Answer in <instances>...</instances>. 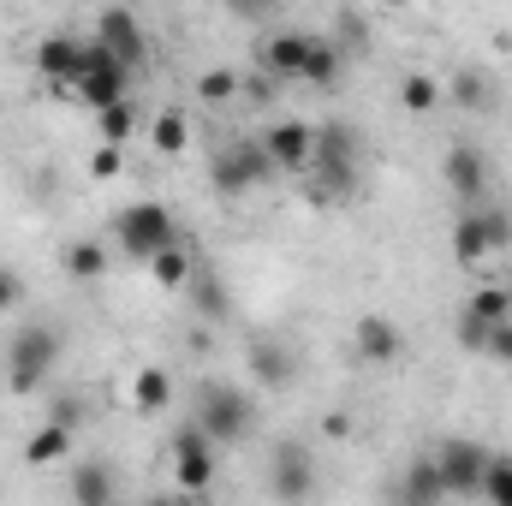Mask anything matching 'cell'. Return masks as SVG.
Segmentation results:
<instances>
[{"mask_svg":"<svg viewBox=\"0 0 512 506\" xmlns=\"http://www.w3.org/2000/svg\"><path fill=\"white\" fill-rule=\"evenodd\" d=\"M215 441L203 435V423L191 417V423H179L173 429V447H167V459H173V483L185 489V495H209L215 489Z\"/></svg>","mask_w":512,"mask_h":506,"instance_id":"cell-7","label":"cell"},{"mask_svg":"<svg viewBox=\"0 0 512 506\" xmlns=\"http://www.w3.org/2000/svg\"><path fill=\"white\" fill-rule=\"evenodd\" d=\"M60 268H66L72 280H102V274L114 268V251H108L102 239H72V245L60 251Z\"/></svg>","mask_w":512,"mask_h":506,"instance_id":"cell-23","label":"cell"},{"mask_svg":"<svg viewBox=\"0 0 512 506\" xmlns=\"http://www.w3.org/2000/svg\"><path fill=\"white\" fill-rule=\"evenodd\" d=\"M304 173L316 179L322 197H352V185H358V137H352L346 120L316 126V155H310Z\"/></svg>","mask_w":512,"mask_h":506,"instance_id":"cell-3","label":"cell"},{"mask_svg":"<svg viewBox=\"0 0 512 506\" xmlns=\"http://www.w3.org/2000/svg\"><path fill=\"white\" fill-rule=\"evenodd\" d=\"M429 459H435L447 495H483V471H489V447H483V441H471V435H447Z\"/></svg>","mask_w":512,"mask_h":506,"instance_id":"cell-8","label":"cell"},{"mask_svg":"<svg viewBox=\"0 0 512 506\" xmlns=\"http://www.w3.org/2000/svg\"><path fill=\"white\" fill-rule=\"evenodd\" d=\"M24 298H30V286H24V274L0 262V316H12V310H18Z\"/></svg>","mask_w":512,"mask_h":506,"instance_id":"cell-33","label":"cell"},{"mask_svg":"<svg viewBox=\"0 0 512 506\" xmlns=\"http://www.w3.org/2000/svg\"><path fill=\"white\" fill-rule=\"evenodd\" d=\"M90 173H96V179H114V173H120V143H102V149L90 155Z\"/></svg>","mask_w":512,"mask_h":506,"instance_id":"cell-34","label":"cell"},{"mask_svg":"<svg viewBox=\"0 0 512 506\" xmlns=\"http://www.w3.org/2000/svg\"><path fill=\"white\" fill-rule=\"evenodd\" d=\"M245 358H251L256 387H292V376H298V352L286 340H274V334H251Z\"/></svg>","mask_w":512,"mask_h":506,"instance_id":"cell-18","label":"cell"},{"mask_svg":"<svg viewBox=\"0 0 512 506\" xmlns=\"http://www.w3.org/2000/svg\"><path fill=\"white\" fill-rule=\"evenodd\" d=\"M90 60H96V42L72 36V30H54V36L36 42V72H42L54 90H72V84L90 72Z\"/></svg>","mask_w":512,"mask_h":506,"instance_id":"cell-9","label":"cell"},{"mask_svg":"<svg viewBox=\"0 0 512 506\" xmlns=\"http://www.w3.org/2000/svg\"><path fill=\"white\" fill-rule=\"evenodd\" d=\"M149 137H155V155H185V143H191V120H185L179 108H167V114L149 126Z\"/></svg>","mask_w":512,"mask_h":506,"instance_id":"cell-28","label":"cell"},{"mask_svg":"<svg viewBox=\"0 0 512 506\" xmlns=\"http://www.w3.org/2000/svg\"><path fill=\"white\" fill-rule=\"evenodd\" d=\"M227 6H233L239 18H251V24H268V18H274V0H227Z\"/></svg>","mask_w":512,"mask_h":506,"instance_id":"cell-35","label":"cell"},{"mask_svg":"<svg viewBox=\"0 0 512 506\" xmlns=\"http://www.w3.org/2000/svg\"><path fill=\"white\" fill-rule=\"evenodd\" d=\"M30 471H48V465H60V459H72V423H60V417H48L30 441H24V453H18Z\"/></svg>","mask_w":512,"mask_h":506,"instance_id":"cell-22","label":"cell"},{"mask_svg":"<svg viewBox=\"0 0 512 506\" xmlns=\"http://www.w3.org/2000/svg\"><path fill=\"white\" fill-rule=\"evenodd\" d=\"M393 6H405V0H393Z\"/></svg>","mask_w":512,"mask_h":506,"instance_id":"cell-38","label":"cell"},{"mask_svg":"<svg viewBox=\"0 0 512 506\" xmlns=\"http://www.w3.org/2000/svg\"><path fill=\"white\" fill-rule=\"evenodd\" d=\"M507 316H512L507 286H477V292L465 298V310H459V346H465V352H483V334H489L495 322H507Z\"/></svg>","mask_w":512,"mask_h":506,"instance_id":"cell-11","label":"cell"},{"mask_svg":"<svg viewBox=\"0 0 512 506\" xmlns=\"http://www.w3.org/2000/svg\"><path fill=\"white\" fill-rule=\"evenodd\" d=\"M239 90H245L251 102H268V96H274V84H268V72H251V78H239Z\"/></svg>","mask_w":512,"mask_h":506,"instance_id":"cell-36","label":"cell"},{"mask_svg":"<svg viewBox=\"0 0 512 506\" xmlns=\"http://www.w3.org/2000/svg\"><path fill=\"white\" fill-rule=\"evenodd\" d=\"M96 120H102V143H126L137 131V108H131V96H120V102L96 108Z\"/></svg>","mask_w":512,"mask_h":506,"instance_id":"cell-29","label":"cell"},{"mask_svg":"<svg viewBox=\"0 0 512 506\" xmlns=\"http://www.w3.org/2000/svg\"><path fill=\"white\" fill-rule=\"evenodd\" d=\"M483 501L512 506V453H489V471H483Z\"/></svg>","mask_w":512,"mask_h":506,"instance_id":"cell-30","label":"cell"},{"mask_svg":"<svg viewBox=\"0 0 512 506\" xmlns=\"http://www.w3.org/2000/svg\"><path fill=\"white\" fill-rule=\"evenodd\" d=\"M399 501H405V506L447 501V489H441V471H435V459H411V471H405V483H399Z\"/></svg>","mask_w":512,"mask_h":506,"instance_id":"cell-26","label":"cell"},{"mask_svg":"<svg viewBox=\"0 0 512 506\" xmlns=\"http://www.w3.org/2000/svg\"><path fill=\"white\" fill-rule=\"evenodd\" d=\"M262 149H268V161H274L280 173H304L310 155H316V126H304V120H274V126L262 131Z\"/></svg>","mask_w":512,"mask_h":506,"instance_id":"cell-16","label":"cell"},{"mask_svg":"<svg viewBox=\"0 0 512 506\" xmlns=\"http://www.w3.org/2000/svg\"><path fill=\"white\" fill-rule=\"evenodd\" d=\"M280 167L268 161V149H262V137H239V143H227L215 161H209V179H215V191L221 197H245L256 185H268Z\"/></svg>","mask_w":512,"mask_h":506,"instance_id":"cell-6","label":"cell"},{"mask_svg":"<svg viewBox=\"0 0 512 506\" xmlns=\"http://www.w3.org/2000/svg\"><path fill=\"white\" fill-rule=\"evenodd\" d=\"M483 358H489V364H501V370H512V316H507V322H495V328L483 334Z\"/></svg>","mask_w":512,"mask_h":506,"instance_id":"cell-32","label":"cell"},{"mask_svg":"<svg viewBox=\"0 0 512 506\" xmlns=\"http://www.w3.org/2000/svg\"><path fill=\"white\" fill-rule=\"evenodd\" d=\"M60 352H66L60 328H48V322H18V334L6 340V381H12V393H36L42 381L54 376Z\"/></svg>","mask_w":512,"mask_h":506,"instance_id":"cell-1","label":"cell"},{"mask_svg":"<svg viewBox=\"0 0 512 506\" xmlns=\"http://www.w3.org/2000/svg\"><path fill=\"white\" fill-rule=\"evenodd\" d=\"M149 274H155L161 286H191V274H197V256L173 239V245H161V251L149 256Z\"/></svg>","mask_w":512,"mask_h":506,"instance_id":"cell-27","label":"cell"},{"mask_svg":"<svg viewBox=\"0 0 512 506\" xmlns=\"http://www.w3.org/2000/svg\"><path fill=\"white\" fill-rule=\"evenodd\" d=\"M72 90L84 96V108H108V102L131 96V66H126V60H114V54L96 42V60H90V72H84Z\"/></svg>","mask_w":512,"mask_h":506,"instance_id":"cell-14","label":"cell"},{"mask_svg":"<svg viewBox=\"0 0 512 506\" xmlns=\"http://www.w3.org/2000/svg\"><path fill=\"white\" fill-rule=\"evenodd\" d=\"M197 423H203V435L215 441V447H239L245 435L256 429V405L245 387H233V381H203L197 387V411H191Z\"/></svg>","mask_w":512,"mask_h":506,"instance_id":"cell-2","label":"cell"},{"mask_svg":"<svg viewBox=\"0 0 512 506\" xmlns=\"http://www.w3.org/2000/svg\"><path fill=\"white\" fill-rule=\"evenodd\" d=\"M393 102H399L405 114H435V108L447 102V90H441V78H435V72H405V78H399V90H393Z\"/></svg>","mask_w":512,"mask_h":506,"instance_id":"cell-24","label":"cell"},{"mask_svg":"<svg viewBox=\"0 0 512 506\" xmlns=\"http://www.w3.org/2000/svg\"><path fill=\"white\" fill-rule=\"evenodd\" d=\"M441 179H447V191H453L459 203H483V191H489V155H483L477 143H447Z\"/></svg>","mask_w":512,"mask_h":506,"instance_id":"cell-12","label":"cell"},{"mask_svg":"<svg viewBox=\"0 0 512 506\" xmlns=\"http://www.w3.org/2000/svg\"><path fill=\"white\" fill-rule=\"evenodd\" d=\"M197 96H203V102H227V96H239V72H233V66H209V72L197 78Z\"/></svg>","mask_w":512,"mask_h":506,"instance_id":"cell-31","label":"cell"},{"mask_svg":"<svg viewBox=\"0 0 512 506\" xmlns=\"http://www.w3.org/2000/svg\"><path fill=\"white\" fill-rule=\"evenodd\" d=\"M173 239H179V227H173V209L167 203H126L114 215V245L131 262H149V256L161 251V245H173Z\"/></svg>","mask_w":512,"mask_h":506,"instance_id":"cell-4","label":"cell"},{"mask_svg":"<svg viewBox=\"0 0 512 506\" xmlns=\"http://www.w3.org/2000/svg\"><path fill=\"white\" fill-rule=\"evenodd\" d=\"M131 405H137L143 417L167 411V405H173V376H167L161 364H143V370H137V381H131Z\"/></svg>","mask_w":512,"mask_h":506,"instance_id":"cell-25","label":"cell"},{"mask_svg":"<svg viewBox=\"0 0 512 506\" xmlns=\"http://www.w3.org/2000/svg\"><path fill=\"white\" fill-rule=\"evenodd\" d=\"M352 358L370 364V370H393V364L405 358V334H399V322L382 316V310L358 316V322H352Z\"/></svg>","mask_w":512,"mask_h":506,"instance_id":"cell-10","label":"cell"},{"mask_svg":"<svg viewBox=\"0 0 512 506\" xmlns=\"http://www.w3.org/2000/svg\"><path fill=\"white\" fill-rule=\"evenodd\" d=\"M268 489H274L280 501L316 495V465H310V453H304L298 441H280V447H274V459H268Z\"/></svg>","mask_w":512,"mask_h":506,"instance_id":"cell-15","label":"cell"},{"mask_svg":"<svg viewBox=\"0 0 512 506\" xmlns=\"http://www.w3.org/2000/svg\"><path fill=\"white\" fill-rule=\"evenodd\" d=\"M78 411H84L78 399H60V405H54V417H60V423H72V429H78Z\"/></svg>","mask_w":512,"mask_h":506,"instance_id":"cell-37","label":"cell"},{"mask_svg":"<svg viewBox=\"0 0 512 506\" xmlns=\"http://www.w3.org/2000/svg\"><path fill=\"white\" fill-rule=\"evenodd\" d=\"M441 90H447V102L465 108V114H489V108H495V78H489L483 66H459Z\"/></svg>","mask_w":512,"mask_h":506,"instance_id":"cell-21","label":"cell"},{"mask_svg":"<svg viewBox=\"0 0 512 506\" xmlns=\"http://www.w3.org/2000/svg\"><path fill=\"white\" fill-rule=\"evenodd\" d=\"M310 36L316 30H268L262 48H256V66L268 78H298L304 72V54H310Z\"/></svg>","mask_w":512,"mask_h":506,"instance_id":"cell-17","label":"cell"},{"mask_svg":"<svg viewBox=\"0 0 512 506\" xmlns=\"http://www.w3.org/2000/svg\"><path fill=\"white\" fill-rule=\"evenodd\" d=\"M512 245V215L507 209H489V203H471L459 221H453V256L465 262V268H477V262H489V256H501Z\"/></svg>","mask_w":512,"mask_h":506,"instance_id":"cell-5","label":"cell"},{"mask_svg":"<svg viewBox=\"0 0 512 506\" xmlns=\"http://www.w3.org/2000/svg\"><path fill=\"white\" fill-rule=\"evenodd\" d=\"M310 90H334L346 78V48L334 36H310V54H304V72H298Z\"/></svg>","mask_w":512,"mask_h":506,"instance_id":"cell-20","label":"cell"},{"mask_svg":"<svg viewBox=\"0 0 512 506\" xmlns=\"http://www.w3.org/2000/svg\"><path fill=\"white\" fill-rule=\"evenodd\" d=\"M66 495L78 506H108L120 495V477H114V465H102V459H78V465L66 471Z\"/></svg>","mask_w":512,"mask_h":506,"instance_id":"cell-19","label":"cell"},{"mask_svg":"<svg viewBox=\"0 0 512 506\" xmlns=\"http://www.w3.org/2000/svg\"><path fill=\"white\" fill-rule=\"evenodd\" d=\"M96 42L114 54V60H126L131 72L149 60V36H143V24H137V12H126V6H108L102 18H96Z\"/></svg>","mask_w":512,"mask_h":506,"instance_id":"cell-13","label":"cell"}]
</instances>
